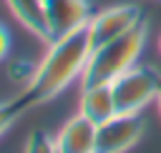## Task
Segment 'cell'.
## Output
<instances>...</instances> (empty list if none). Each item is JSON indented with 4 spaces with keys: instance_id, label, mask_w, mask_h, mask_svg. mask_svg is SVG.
<instances>
[{
    "instance_id": "cell-1",
    "label": "cell",
    "mask_w": 161,
    "mask_h": 153,
    "mask_svg": "<svg viewBox=\"0 0 161 153\" xmlns=\"http://www.w3.org/2000/svg\"><path fill=\"white\" fill-rule=\"evenodd\" d=\"M91 50L93 48H91V38L86 28H78L70 35L48 43L45 55L33 70V78L23 85L18 95L23 108L28 110V108L45 105L55 95H60L73 80H80Z\"/></svg>"
},
{
    "instance_id": "cell-2",
    "label": "cell",
    "mask_w": 161,
    "mask_h": 153,
    "mask_svg": "<svg viewBox=\"0 0 161 153\" xmlns=\"http://www.w3.org/2000/svg\"><path fill=\"white\" fill-rule=\"evenodd\" d=\"M146 35H148V23L141 20L138 25L126 30L123 35H118V38L98 45V48H93L91 55H88V63L83 68V75H80V88L83 85L113 83L118 75L131 70L136 65L138 55L143 53Z\"/></svg>"
},
{
    "instance_id": "cell-3",
    "label": "cell",
    "mask_w": 161,
    "mask_h": 153,
    "mask_svg": "<svg viewBox=\"0 0 161 153\" xmlns=\"http://www.w3.org/2000/svg\"><path fill=\"white\" fill-rule=\"evenodd\" d=\"M158 80H161V75L153 68L138 65V63L131 70H126L123 75H118L111 83L113 100H116V113H123V115L141 113L148 103L156 100Z\"/></svg>"
},
{
    "instance_id": "cell-4",
    "label": "cell",
    "mask_w": 161,
    "mask_h": 153,
    "mask_svg": "<svg viewBox=\"0 0 161 153\" xmlns=\"http://www.w3.org/2000/svg\"><path fill=\"white\" fill-rule=\"evenodd\" d=\"M141 20H143L141 8L133 5V3H121V5H111V8H103V10L93 13L88 25H86L88 38H91V48H98V45L123 35L126 30L138 25Z\"/></svg>"
},
{
    "instance_id": "cell-5",
    "label": "cell",
    "mask_w": 161,
    "mask_h": 153,
    "mask_svg": "<svg viewBox=\"0 0 161 153\" xmlns=\"http://www.w3.org/2000/svg\"><path fill=\"white\" fill-rule=\"evenodd\" d=\"M146 130V123L138 113L123 115L116 113L108 120L98 125V138H96V153H123L131 150Z\"/></svg>"
},
{
    "instance_id": "cell-6",
    "label": "cell",
    "mask_w": 161,
    "mask_h": 153,
    "mask_svg": "<svg viewBox=\"0 0 161 153\" xmlns=\"http://www.w3.org/2000/svg\"><path fill=\"white\" fill-rule=\"evenodd\" d=\"M43 10H45L50 43L70 35L78 28H86L93 15L86 0H43Z\"/></svg>"
},
{
    "instance_id": "cell-7",
    "label": "cell",
    "mask_w": 161,
    "mask_h": 153,
    "mask_svg": "<svg viewBox=\"0 0 161 153\" xmlns=\"http://www.w3.org/2000/svg\"><path fill=\"white\" fill-rule=\"evenodd\" d=\"M55 138V150H65V153H96V138H98V125L86 118L83 113L70 115Z\"/></svg>"
},
{
    "instance_id": "cell-8",
    "label": "cell",
    "mask_w": 161,
    "mask_h": 153,
    "mask_svg": "<svg viewBox=\"0 0 161 153\" xmlns=\"http://www.w3.org/2000/svg\"><path fill=\"white\" fill-rule=\"evenodd\" d=\"M78 113H83L86 118H91L96 125H101L103 120H108L111 115H116V100H113L111 83L83 85L80 88V98H78Z\"/></svg>"
},
{
    "instance_id": "cell-9",
    "label": "cell",
    "mask_w": 161,
    "mask_h": 153,
    "mask_svg": "<svg viewBox=\"0 0 161 153\" xmlns=\"http://www.w3.org/2000/svg\"><path fill=\"white\" fill-rule=\"evenodd\" d=\"M8 10L13 13V18L30 33L35 35L40 43H50L48 35V23H45V10H43V0H5Z\"/></svg>"
},
{
    "instance_id": "cell-10",
    "label": "cell",
    "mask_w": 161,
    "mask_h": 153,
    "mask_svg": "<svg viewBox=\"0 0 161 153\" xmlns=\"http://www.w3.org/2000/svg\"><path fill=\"white\" fill-rule=\"evenodd\" d=\"M20 113H25L20 98H13V100L0 103V135H5V133L10 130V125L20 118Z\"/></svg>"
},
{
    "instance_id": "cell-11",
    "label": "cell",
    "mask_w": 161,
    "mask_h": 153,
    "mask_svg": "<svg viewBox=\"0 0 161 153\" xmlns=\"http://www.w3.org/2000/svg\"><path fill=\"white\" fill-rule=\"evenodd\" d=\"M25 150H28V153H38V150H43V153H53V150H55V138L48 135L45 130H35V133L28 135Z\"/></svg>"
},
{
    "instance_id": "cell-12",
    "label": "cell",
    "mask_w": 161,
    "mask_h": 153,
    "mask_svg": "<svg viewBox=\"0 0 161 153\" xmlns=\"http://www.w3.org/2000/svg\"><path fill=\"white\" fill-rule=\"evenodd\" d=\"M10 45H13V38H10V30L5 23H0V60H5L10 55Z\"/></svg>"
},
{
    "instance_id": "cell-13",
    "label": "cell",
    "mask_w": 161,
    "mask_h": 153,
    "mask_svg": "<svg viewBox=\"0 0 161 153\" xmlns=\"http://www.w3.org/2000/svg\"><path fill=\"white\" fill-rule=\"evenodd\" d=\"M156 108H158V115H161V80H158V93H156Z\"/></svg>"
},
{
    "instance_id": "cell-14",
    "label": "cell",
    "mask_w": 161,
    "mask_h": 153,
    "mask_svg": "<svg viewBox=\"0 0 161 153\" xmlns=\"http://www.w3.org/2000/svg\"><path fill=\"white\" fill-rule=\"evenodd\" d=\"M158 50H161V35H158Z\"/></svg>"
}]
</instances>
